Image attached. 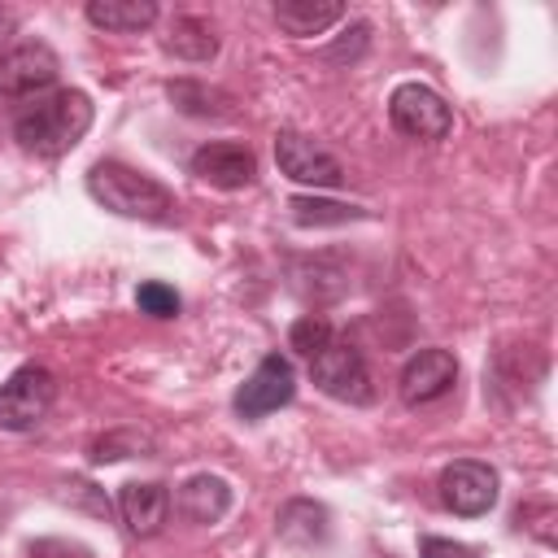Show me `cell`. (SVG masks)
<instances>
[{
	"mask_svg": "<svg viewBox=\"0 0 558 558\" xmlns=\"http://www.w3.org/2000/svg\"><path fill=\"white\" fill-rule=\"evenodd\" d=\"M92 126V100L87 92L61 87L26 100L13 118V140L35 157H61L70 153Z\"/></svg>",
	"mask_w": 558,
	"mask_h": 558,
	"instance_id": "cell-1",
	"label": "cell"
},
{
	"mask_svg": "<svg viewBox=\"0 0 558 558\" xmlns=\"http://www.w3.org/2000/svg\"><path fill=\"white\" fill-rule=\"evenodd\" d=\"M87 192L96 205H105L118 218H140V222H166L174 218V196L166 183L153 174L126 166V161H96L87 170Z\"/></svg>",
	"mask_w": 558,
	"mask_h": 558,
	"instance_id": "cell-2",
	"label": "cell"
},
{
	"mask_svg": "<svg viewBox=\"0 0 558 558\" xmlns=\"http://www.w3.org/2000/svg\"><path fill=\"white\" fill-rule=\"evenodd\" d=\"M310 379L318 384V392L336 397V401H349V405H366L375 401V379H371V366L366 357L349 344V340H327L314 357H310Z\"/></svg>",
	"mask_w": 558,
	"mask_h": 558,
	"instance_id": "cell-3",
	"label": "cell"
},
{
	"mask_svg": "<svg viewBox=\"0 0 558 558\" xmlns=\"http://www.w3.org/2000/svg\"><path fill=\"white\" fill-rule=\"evenodd\" d=\"M57 401V379L48 366H17L4 384H0V427L4 432H26L35 427Z\"/></svg>",
	"mask_w": 558,
	"mask_h": 558,
	"instance_id": "cell-4",
	"label": "cell"
},
{
	"mask_svg": "<svg viewBox=\"0 0 558 558\" xmlns=\"http://www.w3.org/2000/svg\"><path fill=\"white\" fill-rule=\"evenodd\" d=\"M388 118L410 140H445L453 131V109L427 83H397L388 96Z\"/></svg>",
	"mask_w": 558,
	"mask_h": 558,
	"instance_id": "cell-5",
	"label": "cell"
},
{
	"mask_svg": "<svg viewBox=\"0 0 558 558\" xmlns=\"http://www.w3.org/2000/svg\"><path fill=\"white\" fill-rule=\"evenodd\" d=\"M57 52L39 39L13 44L0 52V100H35L57 83Z\"/></svg>",
	"mask_w": 558,
	"mask_h": 558,
	"instance_id": "cell-6",
	"label": "cell"
},
{
	"mask_svg": "<svg viewBox=\"0 0 558 558\" xmlns=\"http://www.w3.org/2000/svg\"><path fill=\"white\" fill-rule=\"evenodd\" d=\"M440 488V501L445 510L462 514V519H475V514H488L497 506V471L488 462H475V458H458L440 471L436 480Z\"/></svg>",
	"mask_w": 558,
	"mask_h": 558,
	"instance_id": "cell-7",
	"label": "cell"
},
{
	"mask_svg": "<svg viewBox=\"0 0 558 558\" xmlns=\"http://www.w3.org/2000/svg\"><path fill=\"white\" fill-rule=\"evenodd\" d=\"M292 392H296V371H292V362H288L283 353H266V357L253 366V375L240 384V392H235V414H240V418H266L270 410L288 405Z\"/></svg>",
	"mask_w": 558,
	"mask_h": 558,
	"instance_id": "cell-8",
	"label": "cell"
},
{
	"mask_svg": "<svg viewBox=\"0 0 558 558\" xmlns=\"http://www.w3.org/2000/svg\"><path fill=\"white\" fill-rule=\"evenodd\" d=\"M275 161L292 183H305V187H340V179H344V166L301 131L275 135Z\"/></svg>",
	"mask_w": 558,
	"mask_h": 558,
	"instance_id": "cell-9",
	"label": "cell"
},
{
	"mask_svg": "<svg viewBox=\"0 0 558 558\" xmlns=\"http://www.w3.org/2000/svg\"><path fill=\"white\" fill-rule=\"evenodd\" d=\"M458 384V357L449 349H418L405 366H401V401L405 405H432L440 401L449 388Z\"/></svg>",
	"mask_w": 558,
	"mask_h": 558,
	"instance_id": "cell-10",
	"label": "cell"
},
{
	"mask_svg": "<svg viewBox=\"0 0 558 558\" xmlns=\"http://www.w3.org/2000/svg\"><path fill=\"white\" fill-rule=\"evenodd\" d=\"M192 174H196L201 183H209V187L235 192V187H248V183L257 179V157H253V148L227 144V140L201 144V148L192 153Z\"/></svg>",
	"mask_w": 558,
	"mask_h": 558,
	"instance_id": "cell-11",
	"label": "cell"
},
{
	"mask_svg": "<svg viewBox=\"0 0 558 558\" xmlns=\"http://www.w3.org/2000/svg\"><path fill=\"white\" fill-rule=\"evenodd\" d=\"M118 510H122V523L131 527V536H157L166 527V519H170V488L157 484V480L122 484Z\"/></svg>",
	"mask_w": 558,
	"mask_h": 558,
	"instance_id": "cell-12",
	"label": "cell"
},
{
	"mask_svg": "<svg viewBox=\"0 0 558 558\" xmlns=\"http://www.w3.org/2000/svg\"><path fill=\"white\" fill-rule=\"evenodd\" d=\"M174 506H179V514H183L187 523L209 527V523H218V519L231 510V484L218 480V475H192V480H183Z\"/></svg>",
	"mask_w": 558,
	"mask_h": 558,
	"instance_id": "cell-13",
	"label": "cell"
},
{
	"mask_svg": "<svg viewBox=\"0 0 558 558\" xmlns=\"http://www.w3.org/2000/svg\"><path fill=\"white\" fill-rule=\"evenodd\" d=\"M344 17V4L340 0H279L275 4V22L283 35L292 39H305V35H323L331 22Z\"/></svg>",
	"mask_w": 558,
	"mask_h": 558,
	"instance_id": "cell-14",
	"label": "cell"
},
{
	"mask_svg": "<svg viewBox=\"0 0 558 558\" xmlns=\"http://www.w3.org/2000/svg\"><path fill=\"white\" fill-rule=\"evenodd\" d=\"M87 22L96 31H113V35H135L144 26L157 22V4L153 0H87Z\"/></svg>",
	"mask_w": 558,
	"mask_h": 558,
	"instance_id": "cell-15",
	"label": "cell"
},
{
	"mask_svg": "<svg viewBox=\"0 0 558 558\" xmlns=\"http://www.w3.org/2000/svg\"><path fill=\"white\" fill-rule=\"evenodd\" d=\"M161 48L170 52V57H179V61H209L214 52H218V31L205 22V17H192V13H179L174 22H170V31L161 35Z\"/></svg>",
	"mask_w": 558,
	"mask_h": 558,
	"instance_id": "cell-16",
	"label": "cell"
},
{
	"mask_svg": "<svg viewBox=\"0 0 558 558\" xmlns=\"http://www.w3.org/2000/svg\"><path fill=\"white\" fill-rule=\"evenodd\" d=\"M275 527H279V536H283L288 545L310 549V545H323V541H327V510H323L318 501H310V497H296V501H288V506L279 510Z\"/></svg>",
	"mask_w": 558,
	"mask_h": 558,
	"instance_id": "cell-17",
	"label": "cell"
},
{
	"mask_svg": "<svg viewBox=\"0 0 558 558\" xmlns=\"http://www.w3.org/2000/svg\"><path fill=\"white\" fill-rule=\"evenodd\" d=\"M166 96H170L183 113H192V118H231V96L218 92V87H209V83L179 78V83L166 87Z\"/></svg>",
	"mask_w": 558,
	"mask_h": 558,
	"instance_id": "cell-18",
	"label": "cell"
},
{
	"mask_svg": "<svg viewBox=\"0 0 558 558\" xmlns=\"http://www.w3.org/2000/svg\"><path fill=\"white\" fill-rule=\"evenodd\" d=\"M288 209H292V222H301V227H327V222H353V218H366V209H357V205L318 201V196H292Z\"/></svg>",
	"mask_w": 558,
	"mask_h": 558,
	"instance_id": "cell-19",
	"label": "cell"
},
{
	"mask_svg": "<svg viewBox=\"0 0 558 558\" xmlns=\"http://www.w3.org/2000/svg\"><path fill=\"white\" fill-rule=\"evenodd\" d=\"M327 340H331V323H327L323 314H305V318H296V323L288 327V344H292L296 353H305V357H314Z\"/></svg>",
	"mask_w": 558,
	"mask_h": 558,
	"instance_id": "cell-20",
	"label": "cell"
},
{
	"mask_svg": "<svg viewBox=\"0 0 558 558\" xmlns=\"http://www.w3.org/2000/svg\"><path fill=\"white\" fill-rule=\"evenodd\" d=\"M144 449H153L148 436H140V432H109V436H100L92 445V462H118V458H131V453H144Z\"/></svg>",
	"mask_w": 558,
	"mask_h": 558,
	"instance_id": "cell-21",
	"label": "cell"
},
{
	"mask_svg": "<svg viewBox=\"0 0 558 558\" xmlns=\"http://www.w3.org/2000/svg\"><path fill=\"white\" fill-rule=\"evenodd\" d=\"M135 305L144 314H153V318H174L179 314V292L170 283H161V279H148V283L135 288Z\"/></svg>",
	"mask_w": 558,
	"mask_h": 558,
	"instance_id": "cell-22",
	"label": "cell"
},
{
	"mask_svg": "<svg viewBox=\"0 0 558 558\" xmlns=\"http://www.w3.org/2000/svg\"><path fill=\"white\" fill-rule=\"evenodd\" d=\"M418 558H475V549L462 541H449V536H423Z\"/></svg>",
	"mask_w": 558,
	"mask_h": 558,
	"instance_id": "cell-23",
	"label": "cell"
},
{
	"mask_svg": "<svg viewBox=\"0 0 558 558\" xmlns=\"http://www.w3.org/2000/svg\"><path fill=\"white\" fill-rule=\"evenodd\" d=\"M13 31H17V13L0 4V44H9V35H13Z\"/></svg>",
	"mask_w": 558,
	"mask_h": 558,
	"instance_id": "cell-24",
	"label": "cell"
}]
</instances>
